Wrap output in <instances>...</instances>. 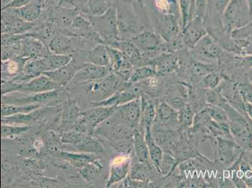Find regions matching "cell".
I'll return each instance as SVG.
<instances>
[{"instance_id": "cell-1", "label": "cell", "mask_w": 252, "mask_h": 188, "mask_svg": "<svg viewBox=\"0 0 252 188\" xmlns=\"http://www.w3.org/2000/svg\"><path fill=\"white\" fill-rule=\"evenodd\" d=\"M223 108L228 116L229 128L233 140L245 152L252 150V123L227 102Z\"/></svg>"}, {"instance_id": "cell-2", "label": "cell", "mask_w": 252, "mask_h": 188, "mask_svg": "<svg viewBox=\"0 0 252 188\" xmlns=\"http://www.w3.org/2000/svg\"><path fill=\"white\" fill-rule=\"evenodd\" d=\"M88 18L105 45L111 46L120 40L116 5L111 6L104 14Z\"/></svg>"}, {"instance_id": "cell-3", "label": "cell", "mask_w": 252, "mask_h": 188, "mask_svg": "<svg viewBox=\"0 0 252 188\" xmlns=\"http://www.w3.org/2000/svg\"><path fill=\"white\" fill-rule=\"evenodd\" d=\"M88 84L86 91L92 104L103 101L128 86L127 82L123 81L112 72L102 79Z\"/></svg>"}, {"instance_id": "cell-4", "label": "cell", "mask_w": 252, "mask_h": 188, "mask_svg": "<svg viewBox=\"0 0 252 188\" xmlns=\"http://www.w3.org/2000/svg\"><path fill=\"white\" fill-rule=\"evenodd\" d=\"M119 36L121 40H130L138 33L137 22L132 10L133 6L129 0H118L116 4Z\"/></svg>"}, {"instance_id": "cell-5", "label": "cell", "mask_w": 252, "mask_h": 188, "mask_svg": "<svg viewBox=\"0 0 252 188\" xmlns=\"http://www.w3.org/2000/svg\"><path fill=\"white\" fill-rule=\"evenodd\" d=\"M212 144L215 160L224 168L232 166L244 153L240 146L232 139L216 137Z\"/></svg>"}, {"instance_id": "cell-6", "label": "cell", "mask_w": 252, "mask_h": 188, "mask_svg": "<svg viewBox=\"0 0 252 188\" xmlns=\"http://www.w3.org/2000/svg\"><path fill=\"white\" fill-rule=\"evenodd\" d=\"M142 116V98L118 106L116 111L109 118L112 122L136 129L140 125Z\"/></svg>"}, {"instance_id": "cell-7", "label": "cell", "mask_w": 252, "mask_h": 188, "mask_svg": "<svg viewBox=\"0 0 252 188\" xmlns=\"http://www.w3.org/2000/svg\"><path fill=\"white\" fill-rule=\"evenodd\" d=\"M191 50L194 59L208 63L219 65L224 56V50L209 33L203 36Z\"/></svg>"}, {"instance_id": "cell-8", "label": "cell", "mask_w": 252, "mask_h": 188, "mask_svg": "<svg viewBox=\"0 0 252 188\" xmlns=\"http://www.w3.org/2000/svg\"><path fill=\"white\" fill-rule=\"evenodd\" d=\"M35 23L25 21L20 17L18 9L1 10V33L22 35L28 33L35 26Z\"/></svg>"}, {"instance_id": "cell-9", "label": "cell", "mask_w": 252, "mask_h": 188, "mask_svg": "<svg viewBox=\"0 0 252 188\" xmlns=\"http://www.w3.org/2000/svg\"><path fill=\"white\" fill-rule=\"evenodd\" d=\"M80 11L74 7L70 0L55 10H43L39 20L47 21L56 25L59 30L68 29Z\"/></svg>"}, {"instance_id": "cell-10", "label": "cell", "mask_w": 252, "mask_h": 188, "mask_svg": "<svg viewBox=\"0 0 252 188\" xmlns=\"http://www.w3.org/2000/svg\"><path fill=\"white\" fill-rule=\"evenodd\" d=\"M191 85L184 81L171 84L164 91L162 100L168 103L177 111L189 103V95Z\"/></svg>"}, {"instance_id": "cell-11", "label": "cell", "mask_w": 252, "mask_h": 188, "mask_svg": "<svg viewBox=\"0 0 252 188\" xmlns=\"http://www.w3.org/2000/svg\"><path fill=\"white\" fill-rule=\"evenodd\" d=\"M61 90L62 89H58V90L38 94L22 93L21 97H17L15 95L10 96L7 94V95H2V103L17 105L49 104L58 99L59 93Z\"/></svg>"}, {"instance_id": "cell-12", "label": "cell", "mask_w": 252, "mask_h": 188, "mask_svg": "<svg viewBox=\"0 0 252 188\" xmlns=\"http://www.w3.org/2000/svg\"><path fill=\"white\" fill-rule=\"evenodd\" d=\"M151 132L156 143L161 147L164 153L172 155L180 138L182 129H169L154 123L151 127Z\"/></svg>"}, {"instance_id": "cell-13", "label": "cell", "mask_w": 252, "mask_h": 188, "mask_svg": "<svg viewBox=\"0 0 252 188\" xmlns=\"http://www.w3.org/2000/svg\"><path fill=\"white\" fill-rule=\"evenodd\" d=\"M118 106H94L82 112L81 120L86 125L89 134H93L98 126L108 120L116 111Z\"/></svg>"}, {"instance_id": "cell-14", "label": "cell", "mask_w": 252, "mask_h": 188, "mask_svg": "<svg viewBox=\"0 0 252 188\" xmlns=\"http://www.w3.org/2000/svg\"><path fill=\"white\" fill-rule=\"evenodd\" d=\"M132 159L129 154L118 153L112 158L107 188L123 181L127 177L131 168Z\"/></svg>"}, {"instance_id": "cell-15", "label": "cell", "mask_w": 252, "mask_h": 188, "mask_svg": "<svg viewBox=\"0 0 252 188\" xmlns=\"http://www.w3.org/2000/svg\"><path fill=\"white\" fill-rule=\"evenodd\" d=\"M16 82L15 93L38 94L58 90L63 88L61 85L42 74L26 82Z\"/></svg>"}, {"instance_id": "cell-16", "label": "cell", "mask_w": 252, "mask_h": 188, "mask_svg": "<svg viewBox=\"0 0 252 188\" xmlns=\"http://www.w3.org/2000/svg\"><path fill=\"white\" fill-rule=\"evenodd\" d=\"M208 31L204 25L203 18L195 16L182 29L181 35L186 47L192 49Z\"/></svg>"}, {"instance_id": "cell-17", "label": "cell", "mask_w": 252, "mask_h": 188, "mask_svg": "<svg viewBox=\"0 0 252 188\" xmlns=\"http://www.w3.org/2000/svg\"><path fill=\"white\" fill-rule=\"evenodd\" d=\"M218 69V64L206 63L191 58L186 65L185 73L187 79L186 82L196 87L205 75L219 71Z\"/></svg>"}, {"instance_id": "cell-18", "label": "cell", "mask_w": 252, "mask_h": 188, "mask_svg": "<svg viewBox=\"0 0 252 188\" xmlns=\"http://www.w3.org/2000/svg\"><path fill=\"white\" fill-rule=\"evenodd\" d=\"M84 63L77 54H74L72 61L67 65L56 70L48 71L43 74L64 87L72 81L75 73L83 66Z\"/></svg>"}, {"instance_id": "cell-19", "label": "cell", "mask_w": 252, "mask_h": 188, "mask_svg": "<svg viewBox=\"0 0 252 188\" xmlns=\"http://www.w3.org/2000/svg\"><path fill=\"white\" fill-rule=\"evenodd\" d=\"M112 73L109 66H98L90 63H84L73 77L74 83H89L108 76Z\"/></svg>"}, {"instance_id": "cell-20", "label": "cell", "mask_w": 252, "mask_h": 188, "mask_svg": "<svg viewBox=\"0 0 252 188\" xmlns=\"http://www.w3.org/2000/svg\"><path fill=\"white\" fill-rule=\"evenodd\" d=\"M161 36L151 31L139 32L130 40L140 50L143 55H150L159 52L162 44Z\"/></svg>"}, {"instance_id": "cell-21", "label": "cell", "mask_w": 252, "mask_h": 188, "mask_svg": "<svg viewBox=\"0 0 252 188\" xmlns=\"http://www.w3.org/2000/svg\"><path fill=\"white\" fill-rule=\"evenodd\" d=\"M155 123L169 129H179L178 111L164 100H158Z\"/></svg>"}, {"instance_id": "cell-22", "label": "cell", "mask_w": 252, "mask_h": 188, "mask_svg": "<svg viewBox=\"0 0 252 188\" xmlns=\"http://www.w3.org/2000/svg\"><path fill=\"white\" fill-rule=\"evenodd\" d=\"M47 71L49 69L45 57L29 59L25 63L22 72L11 80L19 83L28 82L34 78L40 76Z\"/></svg>"}, {"instance_id": "cell-23", "label": "cell", "mask_w": 252, "mask_h": 188, "mask_svg": "<svg viewBox=\"0 0 252 188\" xmlns=\"http://www.w3.org/2000/svg\"><path fill=\"white\" fill-rule=\"evenodd\" d=\"M21 57L31 59L44 57L50 51L47 46L39 39L25 33L21 40Z\"/></svg>"}, {"instance_id": "cell-24", "label": "cell", "mask_w": 252, "mask_h": 188, "mask_svg": "<svg viewBox=\"0 0 252 188\" xmlns=\"http://www.w3.org/2000/svg\"><path fill=\"white\" fill-rule=\"evenodd\" d=\"M77 54L85 63L109 67L110 60L107 45L103 43H98L91 49L81 50Z\"/></svg>"}, {"instance_id": "cell-25", "label": "cell", "mask_w": 252, "mask_h": 188, "mask_svg": "<svg viewBox=\"0 0 252 188\" xmlns=\"http://www.w3.org/2000/svg\"><path fill=\"white\" fill-rule=\"evenodd\" d=\"M159 36L164 42H171L180 35L177 15H164L159 20Z\"/></svg>"}, {"instance_id": "cell-26", "label": "cell", "mask_w": 252, "mask_h": 188, "mask_svg": "<svg viewBox=\"0 0 252 188\" xmlns=\"http://www.w3.org/2000/svg\"><path fill=\"white\" fill-rule=\"evenodd\" d=\"M59 33V29L56 25L49 22L39 20L35 22L33 28L28 32L30 35L39 39L47 47L50 41Z\"/></svg>"}, {"instance_id": "cell-27", "label": "cell", "mask_w": 252, "mask_h": 188, "mask_svg": "<svg viewBox=\"0 0 252 188\" xmlns=\"http://www.w3.org/2000/svg\"><path fill=\"white\" fill-rule=\"evenodd\" d=\"M120 50L128 61L136 68L141 66L143 61V54L130 40H119L110 46Z\"/></svg>"}, {"instance_id": "cell-28", "label": "cell", "mask_w": 252, "mask_h": 188, "mask_svg": "<svg viewBox=\"0 0 252 188\" xmlns=\"http://www.w3.org/2000/svg\"><path fill=\"white\" fill-rule=\"evenodd\" d=\"M63 150L72 152L98 154L104 151L102 143L88 134L81 143L74 145L66 144Z\"/></svg>"}, {"instance_id": "cell-29", "label": "cell", "mask_w": 252, "mask_h": 188, "mask_svg": "<svg viewBox=\"0 0 252 188\" xmlns=\"http://www.w3.org/2000/svg\"><path fill=\"white\" fill-rule=\"evenodd\" d=\"M28 59L22 57L1 61L2 80H11L22 72Z\"/></svg>"}, {"instance_id": "cell-30", "label": "cell", "mask_w": 252, "mask_h": 188, "mask_svg": "<svg viewBox=\"0 0 252 188\" xmlns=\"http://www.w3.org/2000/svg\"><path fill=\"white\" fill-rule=\"evenodd\" d=\"M45 5V0H31L26 5L18 9V12L25 21L35 23L42 15Z\"/></svg>"}, {"instance_id": "cell-31", "label": "cell", "mask_w": 252, "mask_h": 188, "mask_svg": "<svg viewBox=\"0 0 252 188\" xmlns=\"http://www.w3.org/2000/svg\"><path fill=\"white\" fill-rule=\"evenodd\" d=\"M59 156L77 169L82 168L98 159L95 154L72 152L65 150L61 151Z\"/></svg>"}, {"instance_id": "cell-32", "label": "cell", "mask_w": 252, "mask_h": 188, "mask_svg": "<svg viewBox=\"0 0 252 188\" xmlns=\"http://www.w3.org/2000/svg\"><path fill=\"white\" fill-rule=\"evenodd\" d=\"M133 151L137 161L152 163L148 147L144 138V133L137 128L134 130Z\"/></svg>"}, {"instance_id": "cell-33", "label": "cell", "mask_w": 252, "mask_h": 188, "mask_svg": "<svg viewBox=\"0 0 252 188\" xmlns=\"http://www.w3.org/2000/svg\"><path fill=\"white\" fill-rule=\"evenodd\" d=\"M82 116V112L74 102H66L62 115V124L64 129L69 130L74 127Z\"/></svg>"}, {"instance_id": "cell-34", "label": "cell", "mask_w": 252, "mask_h": 188, "mask_svg": "<svg viewBox=\"0 0 252 188\" xmlns=\"http://www.w3.org/2000/svg\"><path fill=\"white\" fill-rule=\"evenodd\" d=\"M42 108L27 114H17L15 115L1 117V124L11 125H29V124L33 122L38 119L43 113Z\"/></svg>"}, {"instance_id": "cell-35", "label": "cell", "mask_w": 252, "mask_h": 188, "mask_svg": "<svg viewBox=\"0 0 252 188\" xmlns=\"http://www.w3.org/2000/svg\"><path fill=\"white\" fill-rule=\"evenodd\" d=\"M144 138H145L146 144H147L148 147L151 162L154 165L158 172L164 151L162 150L161 147L156 143L154 138H153L151 127L147 128L144 131Z\"/></svg>"}, {"instance_id": "cell-36", "label": "cell", "mask_w": 252, "mask_h": 188, "mask_svg": "<svg viewBox=\"0 0 252 188\" xmlns=\"http://www.w3.org/2000/svg\"><path fill=\"white\" fill-rule=\"evenodd\" d=\"M42 105H43L40 104L17 105L2 103L1 117H7L17 114L29 113L36 109L42 108Z\"/></svg>"}, {"instance_id": "cell-37", "label": "cell", "mask_w": 252, "mask_h": 188, "mask_svg": "<svg viewBox=\"0 0 252 188\" xmlns=\"http://www.w3.org/2000/svg\"><path fill=\"white\" fill-rule=\"evenodd\" d=\"M44 57L47 61L48 69L53 71L67 65L72 61L74 55L56 54L49 51Z\"/></svg>"}, {"instance_id": "cell-38", "label": "cell", "mask_w": 252, "mask_h": 188, "mask_svg": "<svg viewBox=\"0 0 252 188\" xmlns=\"http://www.w3.org/2000/svg\"><path fill=\"white\" fill-rule=\"evenodd\" d=\"M179 163L180 161L173 156L164 152L161 161L160 162L158 173L162 178H168L175 170Z\"/></svg>"}, {"instance_id": "cell-39", "label": "cell", "mask_w": 252, "mask_h": 188, "mask_svg": "<svg viewBox=\"0 0 252 188\" xmlns=\"http://www.w3.org/2000/svg\"><path fill=\"white\" fill-rule=\"evenodd\" d=\"M178 3L183 29L194 17L195 0H178Z\"/></svg>"}, {"instance_id": "cell-40", "label": "cell", "mask_w": 252, "mask_h": 188, "mask_svg": "<svg viewBox=\"0 0 252 188\" xmlns=\"http://www.w3.org/2000/svg\"><path fill=\"white\" fill-rule=\"evenodd\" d=\"M159 76L154 68L149 65L141 66L134 68L127 83L129 84L136 83V82L143 81V80Z\"/></svg>"}, {"instance_id": "cell-41", "label": "cell", "mask_w": 252, "mask_h": 188, "mask_svg": "<svg viewBox=\"0 0 252 188\" xmlns=\"http://www.w3.org/2000/svg\"><path fill=\"white\" fill-rule=\"evenodd\" d=\"M194 114L195 112L189 103L178 111V123L180 129L188 130L193 126Z\"/></svg>"}, {"instance_id": "cell-42", "label": "cell", "mask_w": 252, "mask_h": 188, "mask_svg": "<svg viewBox=\"0 0 252 188\" xmlns=\"http://www.w3.org/2000/svg\"><path fill=\"white\" fill-rule=\"evenodd\" d=\"M102 166L98 160L86 165L81 169H78L79 173L88 182L95 180L102 173Z\"/></svg>"}, {"instance_id": "cell-43", "label": "cell", "mask_w": 252, "mask_h": 188, "mask_svg": "<svg viewBox=\"0 0 252 188\" xmlns=\"http://www.w3.org/2000/svg\"><path fill=\"white\" fill-rule=\"evenodd\" d=\"M222 79H223V75L222 73L219 72V71L211 72L201 79L197 85V87L205 90H212L219 87Z\"/></svg>"}, {"instance_id": "cell-44", "label": "cell", "mask_w": 252, "mask_h": 188, "mask_svg": "<svg viewBox=\"0 0 252 188\" xmlns=\"http://www.w3.org/2000/svg\"><path fill=\"white\" fill-rule=\"evenodd\" d=\"M205 100L207 105L211 106H217L223 108L224 105L227 101L223 97L219 87L212 90L205 91Z\"/></svg>"}, {"instance_id": "cell-45", "label": "cell", "mask_w": 252, "mask_h": 188, "mask_svg": "<svg viewBox=\"0 0 252 188\" xmlns=\"http://www.w3.org/2000/svg\"><path fill=\"white\" fill-rule=\"evenodd\" d=\"M156 6L162 14L176 15V11H180L178 0H155Z\"/></svg>"}, {"instance_id": "cell-46", "label": "cell", "mask_w": 252, "mask_h": 188, "mask_svg": "<svg viewBox=\"0 0 252 188\" xmlns=\"http://www.w3.org/2000/svg\"><path fill=\"white\" fill-rule=\"evenodd\" d=\"M30 127L28 125H11L2 124L1 137L2 139H4L18 136L28 131Z\"/></svg>"}, {"instance_id": "cell-47", "label": "cell", "mask_w": 252, "mask_h": 188, "mask_svg": "<svg viewBox=\"0 0 252 188\" xmlns=\"http://www.w3.org/2000/svg\"><path fill=\"white\" fill-rule=\"evenodd\" d=\"M21 41L13 44L1 46V61L21 57Z\"/></svg>"}, {"instance_id": "cell-48", "label": "cell", "mask_w": 252, "mask_h": 188, "mask_svg": "<svg viewBox=\"0 0 252 188\" xmlns=\"http://www.w3.org/2000/svg\"><path fill=\"white\" fill-rule=\"evenodd\" d=\"M230 36L234 40H248L249 38L252 37V21L233 29L231 31Z\"/></svg>"}, {"instance_id": "cell-49", "label": "cell", "mask_w": 252, "mask_h": 188, "mask_svg": "<svg viewBox=\"0 0 252 188\" xmlns=\"http://www.w3.org/2000/svg\"><path fill=\"white\" fill-rule=\"evenodd\" d=\"M236 82L237 83L238 89L242 99L245 102L252 104V85L248 78L246 76L243 81Z\"/></svg>"}, {"instance_id": "cell-50", "label": "cell", "mask_w": 252, "mask_h": 188, "mask_svg": "<svg viewBox=\"0 0 252 188\" xmlns=\"http://www.w3.org/2000/svg\"><path fill=\"white\" fill-rule=\"evenodd\" d=\"M88 134H84L81 132H78L75 130H67V132L63 135L62 141L65 144H77L81 143L86 138Z\"/></svg>"}, {"instance_id": "cell-51", "label": "cell", "mask_w": 252, "mask_h": 188, "mask_svg": "<svg viewBox=\"0 0 252 188\" xmlns=\"http://www.w3.org/2000/svg\"><path fill=\"white\" fill-rule=\"evenodd\" d=\"M207 109L213 120L218 123H228L227 114L222 107L207 105Z\"/></svg>"}, {"instance_id": "cell-52", "label": "cell", "mask_w": 252, "mask_h": 188, "mask_svg": "<svg viewBox=\"0 0 252 188\" xmlns=\"http://www.w3.org/2000/svg\"><path fill=\"white\" fill-rule=\"evenodd\" d=\"M231 0H214L209 13H215L218 17H222Z\"/></svg>"}, {"instance_id": "cell-53", "label": "cell", "mask_w": 252, "mask_h": 188, "mask_svg": "<svg viewBox=\"0 0 252 188\" xmlns=\"http://www.w3.org/2000/svg\"><path fill=\"white\" fill-rule=\"evenodd\" d=\"M207 11V0H195V16L205 18Z\"/></svg>"}, {"instance_id": "cell-54", "label": "cell", "mask_w": 252, "mask_h": 188, "mask_svg": "<svg viewBox=\"0 0 252 188\" xmlns=\"http://www.w3.org/2000/svg\"><path fill=\"white\" fill-rule=\"evenodd\" d=\"M68 0H45V10H55L63 5Z\"/></svg>"}, {"instance_id": "cell-55", "label": "cell", "mask_w": 252, "mask_h": 188, "mask_svg": "<svg viewBox=\"0 0 252 188\" xmlns=\"http://www.w3.org/2000/svg\"><path fill=\"white\" fill-rule=\"evenodd\" d=\"M31 1V0H11L10 3L6 4L4 7H2L1 10L5 8H21Z\"/></svg>"}, {"instance_id": "cell-56", "label": "cell", "mask_w": 252, "mask_h": 188, "mask_svg": "<svg viewBox=\"0 0 252 188\" xmlns=\"http://www.w3.org/2000/svg\"><path fill=\"white\" fill-rule=\"evenodd\" d=\"M89 1V0H70L71 3L80 12L83 10Z\"/></svg>"}, {"instance_id": "cell-57", "label": "cell", "mask_w": 252, "mask_h": 188, "mask_svg": "<svg viewBox=\"0 0 252 188\" xmlns=\"http://www.w3.org/2000/svg\"><path fill=\"white\" fill-rule=\"evenodd\" d=\"M245 111L250 121L252 123V104L249 102H245Z\"/></svg>"}, {"instance_id": "cell-58", "label": "cell", "mask_w": 252, "mask_h": 188, "mask_svg": "<svg viewBox=\"0 0 252 188\" xmlns=\"http://www.w3.org/2000/svg\"><path fill=\"white\" fill-rule=\"evenodd\" d=\"M247 5L249 11V15L251 18L252 17V0H247Z\"/></svg>"}, {"instance_id": "cell-59", "label": "cell", "mask_w": 252, "mask_h": 188, "mask_svg": "<svg viewBox=\"0 0 252 188\" xmlns=\"http://www.w3.org/2000/svg\"><path fill=\"white\" fill-rule=\"evenodd\" d=\"M249 70L247 71L246 73H245V75H246V76L248 78L250 82H251L252 85V68H249Z\"/></svg>"}, {"instance_id": "cell-60", "label": "cell", "mask_w": 252, "mask_h": 188, "mask_svg": "<svg viewBox=\"0 0 252 188\" xmlns=\"http://www.w3.org/2000/svg\"><path fill=\"white\" fill-rule=\"evenodd\" d=\"M213 1H214V0H207V13L210 12V11L211 10V8H212ZM207 14H206V15H207Z\"/></svg>"}]
</instances>
